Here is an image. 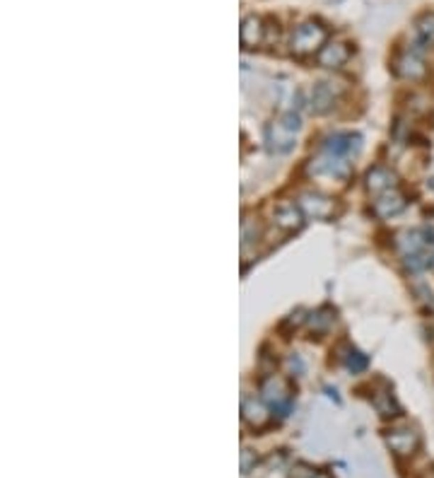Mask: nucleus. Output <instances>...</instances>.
Wrapping results in <instances>:
<instances>
[{"instance_id": "f257e3e1", "label": "nucleus", "mask_w": 434, "mask_h": 478, "mask_svg": "<svg viewBox=\"0 0 434 478\" xmlns=\"http://www.w3.org/2000/svg\"><path fill=\"white\" fill-rule=\"evenodd\" d=\"M396 247L411 273H423L434 268V232L406 230L396 239Z\"/></svg>"}, {"instance_id": "f03ea898", "label": "nucleus", "mask_w": 434, "mask_h": 478, "mask_svg": "<svg viewBox=\"0 0 434 478\" xmlns=\"http://www.w3.org/2000/svg\"><path fill=\"white\" fill-rule=\"evenodd\" d=\"M299 128H302V119H299L297 112L280 114L266 131V143H268V148H271V152H275V155L290 152L297 145Z\"/></svg>"}, {"instance_id": "7ed1b4c3", "label": "nucleus", "mask_w": 434, "mask_h": 478, "mask_svg": "<svg viewBox=\"0 0 434 478\" xmlns=\"http://www.w3.org/2000/svg\"><path fill=\"white\" fill-rule=\"evenodd\" d=\"M326 36H328L326 27H321V24L314 20H307V22L297 24L295 32H292L290 51L299 58L311 56V53H319L323 44H326Z\"/></svg>"}, {"instance_id": "20e7f679", "label": "nucleus", "mask_w": 434, "mask_h": 478, "mask_svg": "<svg viewBox=\"0 0 434 478\" xmlns=\"http://www.w3.org/2000/svg\"><path fill=\"white\" fill-rule=\"evenodd\" d=\"M261 396L271 408L278 410L280 415H287L292 406V384L285 377L271 375L261 382Z\"/></svg>"}, {"instance_id": "39448f33", "label": "nucleus", "mask_w": 434, "mask_h": 478, "mask_svg": "<svg viewBox=\"0 0 434 478\" xmlns=\"http://www.w3.org/2000/svg\"><path fill=\"white\" fill-rule=\"evenodd\" d=\"M311 174H319V176H333V179H347L352 171V162L347 157L333 155V152L321 150V155L316 159H311Z\"/></svg>"}, {"instance_id": "423d86ee", "label": "nucleus", "mask_w": 434, "mask_h": 478, "mask_svg": "<svg viewBox=\"0 0 434 478\" xmlns=\"http://www.w3.org/2000/svg\"><path fill=\"white\" fill-rule=\"evenodd\" d=\"M386 445L396 457L406 459V457H413L415 452L420 450L423 437H420V432L411 425L408 427H394V430L386 432Z\"/></svg>"}, {"instance_id": "0eeeda50", "label": "nucleus", "mask_w": 434, "mask_h": 478, "mask_svg": "<svg viewBox=\"0 0 434 478\" xmlns=\"http://www.w3.org/2000/svg\"><path fill=\"white\" fill-rule=\"evenodd\" d=\"M299 208H302L304 216H309L314 220H333L338 216L335 201L331 196H323L319 191H304L299 196Z\"/></svg>"}, {"instance_id": "6e6552de", "label": "nucleus", "mask_w": 434, "mask_h": 478, "mask_svg": "<svg viewBox=\"0 0 434 478\" xmlns=\"http://www.w3.org/2000/svg\"><path fill=\"white\" fill-rule=\"evenodd\" d=\"M394 73L403 80L418 83V80H423L427 75V65L415 48H408V51H401L398 56L394 58Z\"/></svg>"}, {"instance_id": "1a4fd4ad", "label": "nucleus", "mask_w": 434, "mask_h": 478, "mask_svg": "<svg viewBox=\"0 0 434 478\" xmlns=\"http://www.w3.org/2000/svg\"><path fill=\"white\" fill-rule=\"evenodd\" d=\"M340 92V83H319L314 85V90H311V97H309V109L314 114H326L331 112L335 107V102H338Z\"/></svg>"}, {"instance_id": "9d476101", "label": "nucleus", "mask_w": 434, "mask_h": 478, "mask_svg": "<svg viewBox=\"0 0 434 478\" xmlns=\"http://www.w3.org/2000/svg\"><path fill=\"white\" fill-rule=\"evenodd\" d=\"M406 206H408V201H406V196L401 193V188H391V191L371 198V211H374V216L381 220L396 218L398 213L406 211Z\"/></svg>"}, {"instance_id": "9b49d317", "label": "nucleus", "mask_w": 434, "mask_h": 478, "mask_svg": "<svg viewBox=\"0 0 434 478\" xmlns=\"http://www.w3.org/2000/svg\"><path fill=\"white\" fill-rule=\"evenodd\" d=\"M367 191L374 198V196H381L391 191V188H398V174H396L394 169L384 167V164H376V167H371L367 171Z\"/></svg>"}, {"instance_id": "f8f14e48", "label": "nucleus", "mask_w": 434, "mask_h": 478, "mask_svg": "<svg viewBox=\"0 0 434 478\" xmlns=\"http://www.w3.org/2000/svg\"><path fill=\"white\" fill-rule=\"evenodd\" d=\"M266 32H268V27L259 15H246L242 20V29H239L242 46L244 48H256V46L266 44V36H268Z\"/></svg>"}, {"instance_id": "ddd939ff", "label": "nucleus", "mask_w": 434, "mask_h": 478, "mask_svg": "<svg viewBox=\"0 0 434 478\" xmlns=\"http://www.w3.org/2000/svg\"><path fill=\"white\" fill-rule=\"evenodd\" d=\"M359 148H362V138H359L357 133H335V136H331L323 143L321 150L352 159L359 152Z\"/></svg>"}, {"instance_id": "4468645a", "label": "nucleus", "mask_w": 434, "mask_h": 478, "mask_svg": "<svg viewBox=\"0 0 434 478\" xmlns=\"http://www.w3.org/2000/svg\"><path fill=\"white\" fill-rule=\"evenodd\" d=\"M242 418L246 425H251L254 430H261L271 423V413H268V403L259 401L256 396H244L242 401Z\"/></svg>"}, {"instance_id": "2eb2a0df", "label": "nucleus", "mask_w": 434, "mask_h": 478, "mask_svg": "<svg viewBox=\"0 0 434 478\" xmlns=\"http://www.w3.org/2000/svg\"><path fill=\"white\" fill-rule=\"evenodd\" d=\"M316 60H319V65H323V68H343L347 60H350V46L345 41H328L316 53Z\"/></svg>"}, {"instance_id": "dca6fc26", "label": "nucleus", "mask_w": 434, "mask_h": 478, "mask_svg": "<svg viewBox=\"0 0 434 478\" xmlns=\"http://www.w3.org/2000/svg\"><path fill=\"white\" fill-rule=\"evenodd\" d=\"M273 218H275V225H278L280 230H285V232H297L304 225L302 208H299V203H290V201L275 206Z\"/></svg>"}, {"instance_id": "f3484780", "label": "nucleus", "mask_w": 434, "mask_h": 478, "mask_svg": "<svg viewBox=\"0 0 434 478\" xmlns=\"http://www.w3.org/2000/svg\"><path fill=\"white\" fill-rule=\"evenodd\" d=\"M415 51L423 53L434 48V12H425L415 22Z\"/></svg>"}, {"instance_id": "a211bd4d", "label": "nucleus", "mask_w": 434, "mask_h": 478, "mask_svg": "<svg viewBox=\"0 0 434 478\" xmlns=\"http://www.w3.org/2000/svg\"><path fill=\"white\" fill-rule=\"evenodd\" d=\"M333 324H335V309H331V307H321L309 317V331H311V336H316V339H319V336H326L328 331L333 329Z\"/></svg>"}, {"instance_id": "6ab92c4d", "label": "nucleus", "mask_w": 434, "mask_h": 478, "mask_svg": "<svg viewBox=\"0 0 434 478\" xmlns=\"http://www.w3.org/2000/svg\"><path fill=\"white\" fill-rule=\"evenodd\" d=\"M371 403H374L379 415H384V418H394V415H398V403H396L394 391H391L389 387H381L379 391H374V394H371Z\"/></svg>"}, {"instance_id": "aec40b11", "label": "nucleus", "mask_w": 434, "mask_h": 478, "mask_svg": "<svg viewBox=\"0 0 434 478\" xmlns=\"http://www.w3.org/2000/svg\"><path fill=\"white\" fill-rule=\"evenodd\" d=\"M261 235H263V230H261L259 220L244 216V220H242V251H244V254H249L251 244H259Z\"/></svg>"}, {"instance_id": "412c9836", "label": "nucleus", "mask_w": 434, "mask_h": 478, "mask_svg": "<svg viewBox=\"0 0 434 478\" xmlns=\"http://www.w3.org/2000/svg\"><path fill=\"white\" fill-rule=\"evenodd\" d=\"M345 358V367L350 372H362L367 367V358L359 351H354V348H347V355H343Z\"/></svg>"}, {"instance_id": "4be33fe9", "label": "nucleus", "mask_w": 434, "mask_h": 478, "mask_svg": "<svg viewBox=\"0 0 434 478\" xmlns=\"http://www.w3.org/2000/svg\"><path fill=\"white\" fill-rule=\"evenodd\" d=\"M290 478H316L319 476V471H316L314 467H309V464H304V462H299V464H295V467L290 469V474H287Z\"/></svg>"}, {"instance_id": "5701e85b", "label": "nucleus", "mask_w": 434, "mask_h": 478, "mask_svg": "<svg viewBox=\"0 0 434 478\" xmlns=\"http://www.w3.org/2000/svg\"><path fill=\"white\" fill-rule=\"evenodd\" d=\"M256 464H259L256 452L249 450V447H244L242 450V474H251V471L256 469Z\"/></svg>"}, {"instance_id": "b1692460", "label": "nucleus", "mask_w": 434, "mask_h": 478, "mask_svg": "<svg viewBox=\"0 0 434 478\" xmlns=\"http://www.w3.org/2000/svg\"><path fill=\"white\" fill-rule=\"evenodd\" d=\"M418 478H434V464H430V467H425L423 471H420Z\"/></svg>"}, {"instance_id": "393cba45", "label": "nucleus", "mask_w": 434, "mask_h": 478, "mask_svg": "<svg viewBox=\"0 0 434 478\" xmlns=\"http://www.w3.org/2000/svg\"><path fill=\"white\" fill-rule=\"evenodd\" d=\"M316 478H331V476H328V474H319V476H316Z\"/></svg>"}]
</instances>
